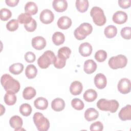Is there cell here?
I'll list each match as a JSON object with an SVG mask.
<instances>
[{
  "instance_id": "obj_39",
  "label": "cell",
  "mask_w": 131,
  "mask_h": 131,
  "mask_svg": "<svg viewBox=\"0 0 131 131\" xmlns=\"http://www.w3.org/2000/svg\"><path fill=\"white\" fill-rule=\"evenodd\" d=\"M25 29L28 32H33L35 30L37 27V23L36 22V20L32 18L31 22L28 24L24 25Z\"/></svg>"
},
{
  "instance_id": "obj_1",
  "label": "cell",
  "mask_w": 131,
  "mask_h": 131,
  "mask_svg": "<svg viewBox=\"0 0 131 131\" xmlns=\"http://www.w3.org/2000/svg\"><path fill=\"white\" fill-rule=\"evenodd\" d=\"M1 82L7 92H12L15 94L19 91L20 86L19 82L8 74H5L2 76Z\"/></svg>"
},
{
  "instance_id": "obj_2",
  "label": "cell",
  "mask_w": 131,
  "mask_h": 131,
  "mask_svg": "<svg viewBox=\"0 0 131 131\" xmlns=\"http://www.w3.org/2000/svg\"><path fill=\"white\" fill-rule=\"evenodd\" d=\"M119 106V102L114 99L108 100L105 99H100L97 102V107L103 111H108L115 113Z\"/></svg>"
},
{
  "instance_id": "obj_23",
  "label": "cell",
  "mask_w": 131,
  "mask_h": 131,
  "mask_svg": "<svg viewBox=\"0 0 131 131\" xmlns=\"http://www.w3.org/2000/svg\"><path fill=\"white\" fill-rule=\"evenodd\" d=\"M36 94V90L31 86H27L23 92V96L26 100H30L34 98Z\"/></svg>"
},
{
  "instance_id": "obj_21",
  "label": "cell",
  "mask_w": 131,
  "mask_h": 131,
  "mask_svg": "<svg viewBox=\"0 0 131 131\" xmlns=\"http://www.w3.org/2000/svg\"><path fill=\"white\" fill-rule=\"evenodd\" d=\"M98 116L99 113L94 108H89L84 112V118L88 121L96 120Z\"/></svg>"
},
{
  "instance_id": "obj_29",
  "label": "cell",
  "mask_w": 131,
  "mask_h": 131,
  "mask_svg": "<svg viewBox=\"0 0 131 131\" xmlns=\"http://www.w3.org/2000/svg\"><path fill=\"white\" fill-rule=\"evenodd\" d=\"M4 100L6 104L8 105H12L16 103L17 98L15 93L8 92L5 94Z\"/></svg>"
},
{
  "instance_id": "obj_44",
  "label": "cell",
  "mask_w": 131,
  "mask_h": 131,
  "mask_svg": "<svg viewBox=\"0 0 131 131\" xmlns=\"http://www.w3.org/2000/svg\"><path fill=\"white\" fill-rule=\"evenodd\" d=\"M119 6L123 9H127L130 7L131 5L130 0H120L118 1Z\"/></svg>"
},
{
  "instance_id": "obj_17",
  "label": "cell",
  "mask_w": 131,
  "mask_h": 131,
  "mask_svg": "<svg viewBox=\"0 0 131 131\" xmlns=\"http://www.w3.org/2000/svg\"><path fill=\"white\" fill-rule=\"evenodd\" d=\"M92 47L89 42H83L79 47V52L83 57L90 56L92 52Z\"/></svg>"
},
{
  "instance_id": "obj_30",
  "label": "cell",
  "mask_w": 131,
  "mask_h": 131,
  "mask_svg": "<svg viewBox=\"0 0 131 131\" xmlns=\"http://www.w3.org/2000/svg\"><path fill=\"white\" fill-rule=\"evenodd\" d=\"M75 4L77 10L81 13L86 11L89 6L88 0H77Z\"/></svg>"
},
{
  "instance_id": "obj_6",
  "label": "cell",
  "mask_w": 131,
  "mask_h": 131,
  "mask_svg": "<svg viewBox=\"0 0 131 131\" xmlns=\"http://www.w3.org/2000/svg\"><path fill=\"white\" fill-rule=\"evenodd\" d=\"M93 31L92 25L88 23L81 24L74 31V36L78 40H83L88 35H90Z\"/></svg>"
},
{
  "instance_id": "obj_27",
  "label": "cell",
  "mask_w": 131,
  "mask_h": 131,
  "mask_svg": "<svg viewBox=\"0 0 131 131\" xmlns=\"http://www.w3.org/2000/svg\"><path fill=\"white\" fill-rule=\"evenodd\" d=\"M65 40L64 35L60 32H56L52 35V41L56 46L62 44Z\"/></svg>"
},
{
  "instance_id": "obj_37",
  "label": "cell",
  "mask_w": 131,
  "mask_h": 131,
  "mask_svg": "<svg viewBox=\"0 0 131 131\" xmlns=\"http://www.w3.org/2000/svg\"><path fill=\"white\" fill-rule=\"evenodd\" d=\"M12 16L11 11L7 8H3L0 10V18L3 21L8 20Z\"/></svg>"
},
{
  "instance_id": "obj_20",
  "label": "cell",
  "mask_w": 131,
  "mask_h": 131,
  "mask_svg": "<svg viewBox=\"0 0 131 131\" xmlns=\"http://www.w3.org/2000/svg\"><path fill=\"white\" fill-rule=\"evenodd\" d=\"M83 86L79 81H74L72 82L70 86V91L73 95H78L82 91Z\"/></svg>"
},
{
  "instance_id": "obj_25",
  "label": "cell",
  "mask_w": 131,
  "mask_h": 131,
  "mask_svg": "<svg viewBox=\"0 0 131 131\" xmlns=\"http://www.w3.org/2000/svg\"><path fill=\"white\" fill-rule=\"evenodd\" d=\"M25 10L26 13L30 15H34L38 11V7L37 5L33 2H28L25 6Z\"/></svg>"
},
{
  "instance_id": "obj_18",
  "label": "cell",
  "mask_w": 131,
  "mask_h": 131,
  "mask_svg": "<svg viewBox=\"0 0 131 131\" xmlns=\"http://www.w3.org/2000/svg\"><path fill=\"white\" fill-rule=\"evenodd\" d=\"M96 63L92 59L86 60L83 66V70L88 74H91L94 73L97 69Z\"/></svg>"
},
{
  "instance_id": "obj_41",
  "label": "cell",
  "mask_w": 131,
  "mask_h": 131,
  "mask_svg": "<svg viewBox=\"0 0 131 131\" xmlns=\"http://www.w3.org/2000/svg\"><path fill=\"white\" fill-rule=\"evenodd\" d=\"M130 30H131V28L129 27H126L122 28L120 32L121 36L124 39H130Z\"/></svg>"
},
{
  "instance_id": "obj_16",
  "label": "cell",
  "mask_w": 131,
  "mask_h": 131,
  "mask_svg": "<svg viewBox=\"0 0 131 131\" xmlns=\"http://www.w3.org/2000/svg\"><path fill=\"white\" fill-rule=\"evenodd\" d=\"M54 10L58 12L64 11L68 7V3L65 0H54L52 3Z\"/></svg>"
},
{
  "instance_id": "obj_7",
  "label": "cell",
  "mask_w": 131,
  "mask_h": 131,
  "mask_svg": "<svg viewBox=\"0 0 131 131\" xmlns=\"http://www.w3.org/2000/svg\"><path fill=\"white\" fill-rule=\"evenodd\" d=\"M127 63V58L123 55L119 54L111 57L108 60L109 67L112 69L124 68Z\"/></svg>"
},
{
  "instance_id": "obj_31",
  "label": "cell",
  "mask_w": 131,
  "mask_h": 131,
  "mask_svg": "<svg viewBox=\"0 0 131 131\" xmlns=\"http://www.w3.org/2000/svg\"><path fill=\"white\" fill-rule=\"evenodd\" d=\"M104 33L107 38H112L116 35L117 33V29L115 26L109 25L104 29Z\"/></svg>"
},
{
  "instance_id": "obj_10",
  "label": "cell",
  "mask_w": 131,
  "mask_h": 131,
  "mask_svg": "<svg viewBox=\"0 0 131 131\" xmlns=\"http://www.w3.org/2000/svg\"><path fill=\"white\" fill-rule=\"evenodd\" d=\"M112 19L113 21L117 24H123L127 21V15L124 11H118L113 14Z\"/></svg>"
},
{
  "instance_id": "obj_24",
  "label": "cell",
  "mask_w": 131,
  "mask_h": 131,
  "mask_svg": "<svg viewBox=\"0 0 131 131\" xmlns=\"http://www.w3.org/2000/svg\"><path fill=\"white\" fill-rule=\"evenodd\" d=\"M97 97V93L93 89H88L83 94L84 99L89 102L94 101Z\"/></svg>"
},
{
  "instance_id": "obj_15",
  "label": "cell",
  "mask_w": 131,
  "mask_h": 131,
  "mask_svg": "<svg viewBox=\"0 0 131 131\" xmlns=\"http://www.w3.org/2000/svg\"><path fill=\"white\" fill-rule=\"evenodd\" d=\"M57 25L58 28L61 29H68L72 25V20L70 17L67 16H63L58 19Z\"/></svg>"
},
{
  "instance_id": "obj_14",
  "label": "cell",
  "mask_w": 131,
  "mask_h": 131,
  "mask_svg": "<svg viewBox=\"0 0 131 131\" xmlns=\"http://www.w3.org/2000/svg\"><path fill=\"white\" fill-rule=\"evenodd\" d=\"M9 124L11 127L14 128L15 131L19 130L21 129L23 124L22 118L17 115L13 116L10 119Z\"/></svg>"
},
{
  "instance_id": "obj_4",
  "label": "cell",
  "mask_w": 131,
  "mask_h": 131,
  "mask_svg": "<svg viewBox=\"0 0 131 131\" xmlns=\"http://www.w3.org/2000/svg\"><path fill=\"white\" fill-rule=\"evenodd\" d=\"M33 121L39 131H47L50 127L49 120L45 117L43 114L39 112H36L34 114Z\"/></svg>"
},
{
  "instance_id": "obj_40",
  "label": "cell",
  "mask_w": 131,
  "mask_h": 131,
  "mask_svg": "<svg viewBox=\"0 0 131 131\" xmlns=\"http://www.w3.org/2000/svg\"><path fill=\"white\" fill-rule=\"evenodd\" d=\"M66 63V60L59 58L57 56H56V59L53 63L54 66L57 69L63 68Z\"/></svg>"
},
{
  "instance_id": "obj_5",
  "label": "cell",
  "mask_w": 131,
  "mask_h": 131,
  "mask_svg": "<svg viewBox=\"0 0 131 131\" xmlns=\"http://www.w3.org/2000/svg\"><path fill=\"white\" fill-rule=\"evenodd\" d=\"M90 15L93 18L94 23L98 26L104 25L106 21L105 16L103 10L98 7H93L90 11Z\"/></svg>"
},
{
  "instance_id": "obj_38",
  "label": "cell",
  "mask_w": 131,
  "mask_h": 131,
  "mask_svg": "<svg viewBox=\"0 0 131 131\" xmlns=\"http://www.w3.org/2000/svg\"><path fill=\"white\" fill-rule=\"evenodd\" d=\"M7 29L10 31H14L18 28V21L15 19H12L6 24Z\"/></svg>"
},
{
  "instance_id": "obj_26",
  "label": "cell",
  "mask_w": 131,
  "mask_h": 131,
  "mask_svg": "<svg viewBox=\"0 0 131 131\" xmlns=\"http://www.w3.org/2000/svg\"><path fill=\"white\" fill-rule=\"evenodd\" d=\"M37 74V70L33 64H29L27 66L25 70V75L29 79H33L36 77Z\"/></svg>"
},
{
  "instance_id": "obj_11",
  "label": "cell",
  "mask_w": 131,
  "mask_h": 131,
  "mask_svg": "<svg viewBox=\"0 0 131 131\" xmlns=\"http://www.w3.org/2000/svg\"><path fill=\"white\" fill-rule=\"evenodd\" d=\"M32 46L36 50H42L46 46V40L42 36H36L32 39Z\"/></svg>"
},
{
  "instance_id": "obj_32",
  "label": "cell",
  "mask_w": 131,
  "mask_h": 131,
  "mask_svg": "<svg viewBox=\"0 0 131 131\" xmlns=\"http://www.w3.org/2000/svg\"><path fill=\"white\" fill-rule=\"evenodd\" d=\"M24 70V66L21 63H15L9 67V71L14 75L20 74Z\"/></svg>"
},
{
  "instance_id": "obj_13",
  "label": "cell",
  "mask_w": 131,
  "mask_h": 131,
  "mask_svg": "<svg viewBox=\"0 0 131 131\" xmlns=\"http://www.w3.org/2000/svg\"><path fill=\"white\" fill-rule=\"evenodd\" d=\"M119 117L122 121L131 120V105L130 104L121 109L119 113Z\"/></svg>"
},
{
  "instance_id": "obj_19",
  "label": "cell",
  "mask_w": 131,
  "mask_h": 131,
  "mask_svg": "<svg viewBox=\"0 0 131 131\" xmlns=\"http://www.w3.org/2000/svg\"><path fill=\"white\" fill-rule=\"evenodd\" d=\"M52 108L56 112H60L65 107L64 101L60 98L54 99L51 102Z\"/></svg>"
},
{
  "instance_id": "obj_22",
  "label": "cell",
  "mask_w": 131,
  "mask_h": 131,
  "mask_svg": "<svg viewBox=\"0 0 131 131\" xmlns=\"http://www.w3.org/2000/svg\"><path fill=\"white\" fill-rule=\"evenodd\" d=\"M34 105L36 108L44 110L48 106V101L46 98L40 97L35 100Z\"/></svg>"
},
{
  "instance_id": "obj_33",
  "label": "cell",
  "mask_w": 131,
  "mask_h": 131,
  "mask_svg": "<svg viewBox=\"0 0 131 131\" xmlns=\"http://www.w3.org/2000/svg\"><path fill=\"white\" fill-rule=\"evenodd\" d=\"M32 18L31 16L27 13H23L19 14L17 18V20L18 23L22 24H28L31 22Z\"/></svg>"
},
{
  "instance_id": "obj_12",
  "label": "cell",
  "mask_w": 131,
  "mask_h": 131,
  "mask_svg": "<svg viewBox=\"0 0 131 131\" xmlns=\"http://www.w3.org/2000/svg\"><path fill=\"white\" fill-rule=\"evenodd\" d=\"M94 83L98 89H104L107 84V79L105 76L102 73L97 74L94 78Z\"/></svg>"
},
{
  "instance_id": "obj_28",
  "label": "cell",
  "mask_w": 131,
  "mask_h": 131,
  "mask_svg": "<svg viewBox=\"0 0 131 131\" xmlns=\"http://www.w3.org/2000/svg\"><path fill=\"white\" fill-rule=\"evenodd\" d=\"M71 53V49L68 47H63L60 48L58 51L57 56L62 59L66 60L70 57Z\"/></svg>"
},
{
  "instance_id": "obj_42",
  "label": "cell",
  "mask_w": 131,
  "mask_h": 131,
  "mask_svg": "<svg viewBox=\"0 0 131 131\" xmlns=\"http://www.w3.org/2000/svg\"><path fill=\"white\" fill-rule=\"evenodd\" d=\"M103 129V124L100 121H96L94 123H93L90 127V129L92 131L97 130L101 131Z\"/></svg>"
},
{
  "instance_id": "obj_36",
  "label": "cell",
  "mask_w": 131,
  "mask_h": 131,
  "mask_svg": "<svg viewBox=\"0 0 131 131\" xmlns=\"http://www.w3.org/2000/svg\"><path fill=\"white\" fill-rule=\"evenodd\" d=\"M94 57L97 61L99 62H102L106 59L107 53L105 51L100 50L96 52Z\"/></svg>"
},
{
  "instance_id": "obj_3",
  "label": "cell",
  "mask_w": 131,
  "mask_h": 131,
  "mask_svg": "<svg viewBox=\"0 0 131 131\" xmlns=\"http://www.w3.org/2000/svg\"><path fill=\"white\" fill-rule=\"evenodd\" d=\"M56 59L55 54L51 50L45 51L37 60V64L41 69L48 68L50 64H53Z\"/></svg>"
},
{
  "instance_id": "obj_9",
  "label": "cell",
  "mask_w": 131,
  "mask_h": 131,
  "mask_svg": "<svg viewBox=\"0 0 131 131\" xmlns=\"http://www.w3.org/2000/svg\"><path fill=\"white\" fill-rule=\"evenodd\" d=\"M39 18L42 23L49 24L54 20V15L50 10L46 9L43 10L40 13Z\"/></svg>"
},
{
  "instance_id": "obj_43",
  "label": "cell",
  "mask_w": 131,
  "mask_h": 131,
  "mask_svg": "<svg viewBox=\"0 0 131 131\" xmlns=\"http://www.w3.org/2000/svg\"><path fill=\"white\" fill-rule=\"evenodd\" d=\"M25 59L27 62H33L35 60L36 56L32 52H27L25 55Z\"/></svg>"
},
{
  "instance_id": "obj_35",
  "label": "cell",
  "mask_w": 131,
  "mask_h": 131,
  "mask_svg": "<svg viewBox=\"0 0 131 131\" xmlns=\"http://www.w3.org/2000/svg\"><path fill=\"white\" fill-rule=\"evenodd\" d=\"M72 106L76 110H82L84 106L83 101L78 98H74L71 101Z\"/></svg>"
},
{
  "instance_id": "obj_45",
  "label": "cell",
  "mask_w": 131,
  "mask_h": 131,
  "mask_svg": "<svg viewBox=\"0 0 131 131\" xmlns=\"http://www.w3.org/2000/svg\"><path fill=\"white\" fill-rule=\"evenodd\" d=\"M18 0H6L5 3L10 7H15L18 3Z\"/></svg>"
},
{
  "instance_id": "obj_8",
  "label": "cell",
  "mask_w": 131,
  "mask_h": 131,
  "mask_svg": "<svg viewBox=\"0 0 131 131\" xmlns=\"http://www.w3.org/2000/svg\"><path fill=\"white\" fill-rule=\"evenodd\" d=\"M117 87L118 91L121 93L123 94H127L130 91V81L126 78H122L118 82Z\"/></svg>"
},
{
  "instance_id": "obj_34",
  "label": "cell",
  "mask_w": 131,
  "mask_h": 131,
  "mask_svg": "<svg viewBox=\"0 0 131 131\" xmlns=\"http://www.w3.org/2000/svg\"><path fill=\"white\" fill-rule=\"evenodd\" d=\"M19 112L24 116H29L32 112V107L28 103H23L19 107Z\"/></svg>"
}]
</instances>
